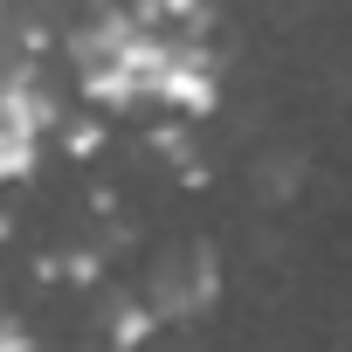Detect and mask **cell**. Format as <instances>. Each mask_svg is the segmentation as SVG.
<instances>
[{"mask_svg":"<svg viewBox=\"0 0 352 352\" xmlns=\"http://www.w3.org/2000/svg\"><path fill=\"white\" fill-rule=\"evenodd\" d=\"M166 111L180 118H214L221 111V56L194 49V42H173L166 69H159V90H152Z\"/></svg>","mask_w":352,"mask_h":352,"instance_id":"1","label":"cell"},{"mask_svg":"<svg viewBox=\"0 0 352 352\" xmlns=\"http://www.w3.org/2000/svg\"><path fill=\"white\" fill-rule=\"evenodd\" d=\"M76 90H83V104H97V111H131V104H145V97H152L124 63H83Z\"/></svg>","mask_w":352,"mask_h":352,"instance_id":"2","label":"cell"},{"mask_svg":"<svg viewBox=\"0 0 352 352\" xmlns=\"http://www.w3.org/2000/svg\"><path fill=\"white\" fill-rule=\"evenodd\" d=\"M35 159H42V131H28L21 118H8V111H0V187L28 180V173H35Z\"/></svg>","mask_w":352,"mask_h":352,"instance_id":"3","label":"cell"},{"mask_svg":"<svg viewBox=\"0 0 352 352\" xmlns=\"http://www.w3.org/2000/svg\"><path fill=\"white\" fill-rule=\"evenodd\" d=\"M152 331H159V318L145 297H124L111 311V352H138V345H152Z\"/></svg>","mask_w":352,"mask_h":352,"instance_id":"4","label":"cell"},{"mask_svg":"<svg viewBox=\"0 0 352 352\" xmlns=\"http://www.w3.org/2000/svg\"><path fill=\"white\" fill-rule=\"evenodd\" d=\"M297 187H304V159H297V152H270V159H256V194L290 201Z\"/></svg>","mask_w":352,"mask_h":352,"instance_id":"5","label":"cell"},{"mask_svg":"<svg viewBox=\"0 0 352 352\" xmlns=\"http://www.w3.org/2000/svg\"><path fill=\"white\" fill-rule=\"evenodd\" d=\"M63 145H69V159H97L104 152V124L97 118H69L63 124Z\"/></svg>","mask_w":352,"mask_h":352,"instance_id":"6","label":"cell"},{"mask_svg":"<svg viewBox=\"0 0 352 352\" xmlns=\"http://www.w3.org/2000/svg\"><path fill=\"white\" fill-rule=\"evenodd\" d=\"M0 352H35V331L21 318H0Z\"/></svg>","mask_w":352,"mask_h":352,"instance_id":"7","label":"cell"},{"mask_svg":"<svg viewBox=\"0 0 352 352\" xmlns=\"http://www.w3.org/2000/svg\"><path fill=\"white\" fill-rule=\"evenodd\" d=\"M0 242H8V214H0Z\"/></svg>","mask_w":352,"mask_h":352,"instance_id":"8","label":"cell"}]
</instances>
